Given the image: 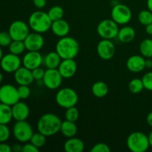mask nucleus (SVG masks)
Returning a JSON list of instances; mask_svg holds the SVG:
<instances>
[{"label":"nucleus","instance_id":"nucleus-16","mask_svg":"<svg viewBox=\"0 0 152 152\" xmlns=\"http://www.w3.org/2000/svg\"><path fill=\"white\" fill-rule=\"evenodd\" d=\"M57 69L63 78L69 79L77 73V65L74 59H65L61 61Z\"/></svg>","mask_w":152,"mask_h":152},{"label":"nucleus","instance_id":"nucleus-26","mask_svg":"<svg viewBox=\"0 0 152 152\" xmlns=\"http://www.w3.org/2000/svg\"><path fill=\"white\" fill-rule=\"evenodd\" d=\"M92 94L99 98L104 97L108 93V86L102 81H97L93 84L91 87Z\"/></svg>","mask_w":152,"mask_h":152},{"label":"nucleus","instance_id":"nucleus-34","mask_svg":"<svg viewBox=\"0 0 152 152\" xmlns=\"http://www.w3.org/2000/svg\"><path fill=\"white\" fill-rule=\"evenodd\" d=\"M13 41L9 32L7 31H1L0 32V46L3 47H8L11 42Z\"/></svg>","mask_w":152,"mask_h":152},{"label":"nucleus","instance_id":"nucleus-21","mask_svg":"<svg viewBox=\"0 0 152 152\" xmlns=\"http://www.w3.org/2000/svg\"><path fill=\"white\" fill-rule=\"evenodd\" d=\"M64 149L67 152H82L85 149V144L82 140L77 137L68 138L64 144Z\"/></svg>","mask_w":152,"mask_h":152},{"label":"nucleus","instance_id":"nucleus-46","mask_svg":"<svg viewBox=\"0 0 152 152\" xmlns=\"http://www.w3.org/2000/svg\"><path fill=\"white\" fill-rule=\"evenodd\" d=\"M145 68H152V59H151V58H148L147 59H145Z\"/></svg>","mask_w":152,"mask_h":152},{"label":"nucleus","instance_id":"nucleus-37","mask_svg":"<svg viewBox=\"0 0 152 152\" xmlns=\"http://www.w3.org/2000/svg\"><path fill=\"white\" fill-rule=\"evenodd\" d=\"M144 88L152 91V71L146 73L142 78Z\"/></svg>","mask_w":152,"mask_h":152},{"label":"nucleus","instance_id":"nucleus-13","mask_svg":"<svg viewBox=\"0 0 152 152\" xmlns=\"http://www.w3.org/2000/svg\"><path fill=\"white\" fill-rule=\"evenodd\" d=\"M115 45L111 39H103L101 40L96 47V52L99 57L104 60H109L115 54Z\"/></svg>","mask_w":152,"mask_h":152},{"label":"nucleus","instance_id":"nucleus-32","mask_svg":"<svg viewBox=\"0 0 152 152\" xmlns=\"http://www.w3.org/2000/svg\"><path fill=\"white\" fill-rule=\"evenodd\" d=\"M138 21L145 26L152 23V12L148 9L140 11L138 14Z\"/></svg>","mask_w":152,"mask_h":152},{"label":"nucleus","instance_id":"nucleus-8","mask_svg":"<svg viewBox=\"0 0 152 152\" xmlns=\"http://www.w3.org/2000/svg\"><path fill=\"white\" fill-rule=\"evenodd\" d=\"M20 100L17 88L10 84L0 87V102L12 106Z\"/></svg>","mask_w":152,"mask_h":152},{"label":"nucleus","instance_id":"nucleus-7","mask_svg":"<svg viewBox=\"0 0 152 152\" xmlns=\"http://www.w3.org/2000/svg\"><path fill=\"white\" fill-rule=\"evenodd\" d=\"M13 134L20 142H28L34 134L33 128L26 120L16 121L13 126Z\"/></svg>","mask_w":152,"mask_h":152},{"label":"nucleus","instance_id":"nucleus-17","mask_svg":"<svg viewBox=\"0 0 152 152\" xmlns=\"http://www.w3.org/2000/svg\"><path fill=\"white\" fill-rule=\"evenodd\" d=\"M14 80L19 86H30L34 81L32 71L24 66L15 71Z\"/></svg>","mask_w":152,"mask_h":152},{"label":"nucleus","instance_id":"nucleus-23","mask_svg":"<svg viewBox=\"0 0 152 152\" xmlns=\"http://www.w3.org/2000/svg\"><path fill=\"white\" fill-rule=\"evenodd\" d=\"M135 36L136 32L132 27L124 26L119 30L117 37L121 42L129 43L134 39Z\"/></svg>","mask_w":152,"mask_h":152},{"label":"nucleus","instance_id":"nucleus-22","mask_svg":"<svg viewBox=\"0 0 152 152\" xmlns=\"http://www.w3.org/2000/svg\"><path fill=\"white\" fill-rule=\"evenodd\" d=\"M61 61H62V58L56 50L50 52L43 57V63L45 66L48 69L58 68Z\"/></svg>","mask_w":152,"mask_h":152},{"label":"nucleus","instance_id":"nucleus-33","mask_svg":"<svg viewBox=\"0 0 152 152\" xmlns=\"http://www.w3.org/2000/svg\"><path fill=\"white\" fill-rule=\"evenodd\" d=\"M79 111L75 106L71 107L66 109L65 117V120L71 122H76L79 118Z\"/></svg>","mask_w":152,"mask_h":152},{"label":"nucleus","instance_id":"nucleus-6","mask_svg":"<svg viewBox=\"0 0 152 152\" xmlns=\"http://www.w3.org/2000/svg\"><path fill=\"white\" fill-rule=\"evenodd\" d=\"M119 30L118 24L112 19H107L101 21L96 28L98 35L105 39H112L117 37Z\"/></svg>","mask_w":152,"mask_h":152},{"label":"nucleus","instance_id":"nucleus-40","mask_svg":"<svg viewBox=\"0 0 152 152\" xmlns=\"http://www.w3.org/2000/svg\"><path fill=\"white\" fill-rule=\"evenodd\" d=\"M39 150V148L35 146L31 142H25V145H22V152H38Z\"/></svg>","mask_w":152,"mask_h":152},{"label":"nucleus","instance_id":"nucleus-35","mask_svg":"<svg viewBox=\"0 0 152 152\" xmlns=\"http://www.w3.org/2000/svg\"><path fill=\"white\" fill-rule=\"evenodd\" d=\"M10 131L6 124H0V142H6L10 138Z\"/></svg>","mask_w":152,"mask_h":152},{"label":"nucleus","instance_id":"nucleus-5","mask_svg":"<svg viewBox=\"0 0 152 152\" xmlns=\"http://www.w3.org/2000/svg\"><path fill=\"white\" fill-rule=\"evenodd\" d=\"M56 102L60 107L68 108L75 106L78 102V94L74 89L65 87L60 89L56 94Z\"/></svg>","mask_w":152,"mask_h":152},{"label":"nucleus","instance_id":"nucleus-47","mask_svg":"<svg viewBox=\"0 0 152 152\" xmlns=\"http://www.w3.org/2000/svg\"><path fill=\"white\" fill-rule=\"evenodd\" d=\"M147 7L148 10L152 12V0H147Z\"/></svg>","mask_w":152,"mask_h":152},{"label":"nucleus","instance_id":"nucleus-19","mask_svg":"<svg viewBox=\"0 0 152 152\" xmlns=\"http://www.w3.org/2000/svg\"><path fill=\"white\" fill-rule=\"evenodd\" d=\"M126 67L133 73H139L145 68V59L140 55H133L128 59Z\"/></svg>","mask_w":152,"mask_h":152},{"label":"nucleus","instance_id":"nucleus-28","mask_svg":"<svg viewBox=\"0 0 152 152\" xmlns=\"http://www.w3.org/2000/svg\"><path fill=\"white\" fill-rule=\"evenodd\" d=\"M8 48L10 53L18 55V56L22 54L26 50L24 41H19V40H13Z\"/></svg>","mask_w":152,"mask_h":152},{"label":"nucleus","instance_id":"nucleus-27","mask_svg":"<svg viewBox=\"0 0 152 152\" xmlns=\"http://www.w3.org/2000/svg\"><path fill=\"white\" fill-rule=\"evenodd\" d=\"M140 52L145 58L152 57V39H145L140 44Z\"/></svg>","mask_w":152,"mask_h":152},{"label":"nucleus","instance_id":"nucleus-43","mask_svg":"<svg viewBox=\"0 0 152 152\" xmlns=\"http://www.w3.org/2000/svg\"><path fill=\"white\" fill-rule=\"evenodd\" d=\"M11 148H12V151H14V152L22 151V145H21L20 144H18V143L14 144V145H12Z\"/></svg>","mask_w":152,"mask_h":152},{"label":"nucleus","instance_id":"nucleus-9","mask_svg":"<svg viewBox=\"0 0 152 152\" xmlns=\"http://www.w3.org/2000/svg\"><path fill=\"white\" fill-rule=\"evenodd\" d=\"M132 18V12L127 5L117 4L111 10V19L118 25H126Z\"/></svg>","mask_w":152,"mask_h":152},{"label":"nucleus","instance_id":"nucleus-49","mask_svg":"<svg viewBox=\"0 0 152 152\" xmlns=\"http://www.w3.org/2000/svg\"><path fill=\"white\" fill-rule=\"evenodd\" d=\"M3 56H4V55H3L2 49H1V46H0V61H1V58H2Z\"/></svg>","mask_w":152,"mask_h":152},{"label":"nucleus","instance_id":"nucleus-1","mask_svg":"<svg viewBox=\"0 0 152 152\" xmlns=\"http://www.w3.org/2000/svg\"><path fill=\"white\" fill-rule=\"evenodd\" d=\"M62 120L57 115L51 113L45 114L39 119L37 123L38 132L46 137L55 135L60 132Z\"/></svg>","mask_w":152,"mask_h":152},{"label":"nucleus","instance_id":"nucleus-3","mask_svg":"<svg viewBox=\"0 0 152 152\" xmlns=\"http://www.w3.org/2000/svg\"><path fill=\"white\" fill-rule=\"evenodd\" d=\"M52 20L48 13L37 10L31 14L28 19V25L34 32L43 34L51 28Z\"/></svg>","mask_w":152,"mask_h":152},{"label":"nucleus","instance_id":"nucleus-11","mask_svg":"<svg viewBox=\"0 0 152 152\" xmlns=\"http://www.w3.org/2000/svg\"><path fill=\"white\" fill-rule=\"evenodd\" d=\"M62 79L63 77H62L57 68H53V69L47 68L45 72L42 82L45 86L48 89L56 90L59 88V87H60L62 85Z\"/></svg>","mask_w":152,"mask_h":152},{"label":"nucleus","instance_id":"nucleus-14","mask_svg":"<svg viewBox=\"0 0 152 152\" xmlns=\"http://www.w3.org/2000/svg\"><path fill=\"white\" fill-rule=\"evenodd\" d=\"M26 50L28 51H39L45 44L44 37L41 34L37 32L30 33L24 40Z\"/></svg>","mask_w":152,"mask_h":152},{"label":"nucleus","instance_id":"nucleus-31","mask_svg":"<svg viewBox=\"0 0 152 152\" xmlns=\"http://www.w3.org/2000/svg\"><path fill=\"white\" fill-rule=\"evenodd\" d=\"M30 142L34 144L37 148H40L44 146V145L45 144L46 136H45L44 134L39 132L37 133H34L31 140H30Z\"/></svg>","mask_w":152,"mask_h":152},{"label":"nucleus","instance_id":"nucleus-29","mask_svg":"<svg viewBox=\"0 0 152 152\" xmlns=\"http://www.w3.org/2000/svg\"><path fill=\"white\" fill-rule=\"evenodd\" d=\"M48 14L49 17L52 20V22H54V21L59 20V19L63 18L64 10L60 6H53V7L49 9Z\"/></svg>","mask_w":152,"mask_h":152},{"label":"nucleus","instance_id":"nucleus-4","mask_svg":"<svg viewBox=\"0 0 152 152\" xmlns=\"http://www.w3.org/2000/svg\"><path fill=\"white\" fill-rule=\"evenodd\" d=\"M127 147L132 152H145L150 147L148 137L140 132L131 134L126 141Z\"/></svg>","mask_w":152,"mask_h":152},{"label":"nucleus","instance_id":"nucleus-50","mask_svg":"<svg viewBox=\"0 0 152 152\" xmlns=\"http://www.w3.org/2000/svg\"><path fill=\"white\" fill-rule=\"evenodd\" d=\"M3 79H4V77H3L2 73L0 72V83L3 81Z\"/></svg>","mask_w":152,"mask_h":152},{"label":"nucleus","instance_id":"nucleus-39","mask_svg":"<svg viewBox=\"0 0 152 152\" xmlns=\"http://www.w3.org/2000/svg\"><path fill=\"white\" fill-rule=\"evenodd\" d=\"M45 71L43 70L41 67H38V68L32 70V74L34 80H42L45 75Z\"/></svg>","mask_w":152,"mask_h":152},{"label":"nucleus","instance_id":"nucleus-41","mask_svg":"<svg viewBox=\"0 0 152 152\" xmlns=\"http://www.w3.org/2000/svg\"><path fill=\"white\" fill-rule=\"evenodd\" d=\"M32 1L34 3V5L38 9H42L45 7L46 5V3H47L46 0H32Z\"/></svg>","mask_w":152,"mask_h":152},{"label":"nucleus","instance_id":"nucleus-24","mask_svg":"<svg viewBox=\"0 0 152 152\" xmlns=\"http://www.w3.org/2000/svg\"><path fill=\"white\" fill-rule=\"evenodd\" d=\"M60 132L64 137L67 138H71L75 137L77 133V126L75 122L68 121L65 120L62 122Z\"/></svg>","mask_w":152,"mask_h":152},{"label":"nucleus","instance_id":"nucleus-12","mask_svg":"<svg viewBox=\"0 0 152 152\" xmlns=\"http://www.w3.org/2000/svg\"><path fill=\"white\" fill-rule=\"evenodd\" d=\"M22 62L18 55L7 53L4 55L0 61L1 69L6 73H14L21 67Z\"/></svg>","mask_w":152,"mask_h":152},{"label":"nucleus","instance_id":"nucleus-48","mask_svg":"<svg viewBox=\"0 0 152 152\" xmlns=\"http://www.w3.org/2000/svg\"><path fill=\"white\" fill-rule=\"evenodd\" d=\"M148 140H149V144H150V146L152 148V131L149 133V134L148 135Z\"/></svg>","mask_w":152,"mask_h":152},{"label":"nucleus","instance_id":"nucleus-51","mask_svg":"<svg viewBox=\"0 0 152 152\" xmlns=\"http://www.w3.org/2000/svg\"><path fill=\"white\" fill-rule=\"evenodd\" d=\"M0 27H1V23H0Z\"/></svg>","mask_w":152,"mask_h":152},{"label":"nucleus","instance_id":"nucleus-20","mask_svg":"<svg viewBox=\"0 0 152 152\" xmlns=\"http://www.w3.org/2000/svg\"><path fill=\"white\" fill-rule=\"evenodd\" d=\"M51 31L54 35L60 38L68 36L70 32V25L66 20L63 19L52 22Z\"/></svg>","mask_w":152,"mask_h":152},{"label":"nucleus","instance_id":"nucleus-42","mask_svg":"<svg viewBox=\"0 0 152 152\" xmlns=\"http://www.w3.org/2000/svg\"><path fill=\"white\" fill-rule=\"evenodd\" d=\"M11 146L8 144L5 143V142H0V152H11Z\"/></svg>","mask_w":152,"mask_h":152},{"label":"nucleus","instance_id":"nucleus-44","mask_svg":"<svg viewBox=\"0 0 152 152\" xmlns=\"http://www.w3.org/2000/svg\"><path fill=\"white\" fill-rule=\"evenodd\" d=\"M146 121L147 123L148 124V126H150L152 127V111L150 113H148V114L146 117Z\"/></svg>","mask_w":152,"mask_h":152},{"label":"nucleus","instance_id":"nucleus-2","mask_svg":"<svg viewBox=\"0 0 152 152\" xmlns=\"http://www.w3.org/2000/svg\"><path fill=\"white\" fill-rule=\"evenodd\" d=\"M80 50V45L76 39L71 37H62L56 45V51L62 59H74Z\"/></svg>","mask_w":152,"mask_h":152},{"label":"nucleus","instance_id":"nucleus-25","mask_svg":"<svg viewBox=\"0 0 152 152\" xmlns=\"http://www.w3.org/2000/svg\"><path fill=\"white\" fill-rule=\"evenodd\" d=\"M13 119L12 108L10 105L0 102V124L7 125Z\"/></svg>","mask_w":152,"mask_h":152},{"label":"nucleus","instance_id":"nucleus-36","mask_svg":"<svg viewBox=\"0 0 152 152\" xmlns=\"http://www.w3.org/2000/svg\"><path fill=\"white\" fill-rule=\"evenodd\" d=\"M18 93L20 99H26L31 95V89L29 86H19L17 88Z\"/></svg>","mask_w":152,"mask_h":152},{"label":"nucleus","instance_id":"nucleus-30","mask_svg":"<svg viewBox=\"0 0 152 152\" xmlns=\"http://www.w3.org/2000/svg\"><path fill=\"white\" fill-rule=\"evenodd\" d=\"M129 89L132 94H134L140 93L144 89V86L142 80L135 78L131 80L129 84Z\"/></svg>","mask_w":152,"mask_h":152},{"label":"nucleus","instance_id":"nucleus-10","mask_svg":"<svg viewBox=\"0 0 152 152\" xmlns=\"http://www.w3.org/2000/svg\"><path fill=\"white\" fill-rule=\"evenodd\" d=\"M30 27L26 22L22 20H16L10 24L8 32L13 40L24 41L30 34Z\"/></svg>","mask_w":152,"mask_h":152},{"label":"nucleus","instance_id":"nucleus-15","mask_svg":"<svg viewBox=\"0 0 152 152\" xmlns=\"http://www.w3.org/2000/svg\"><path fill=\"white\" fill-rule=\"evenodd\" d=\"M23 66L30 70H34L41 66L43 63V56L39 51H28L22 59Z\"/></svg>","mask_w":152,"mask_h":152},{"label":"nucleus","instance_id":"nucleus-45","mask_svg":"<svg viewBox=\"0 0 152 152\" xmlns=\"http://www.w3.org/2000/svg\"><path fill=\"white\" fill-rule=\"evenodd\" d=\"M145 32L149 35H152V23L145 26Z\"/></svg>","mask_w":152,"mask_h":152},{"label":"nucleus","instance_id":"nucleus-18","mask_svg":"<svg viewBox=\"0 0 152 152\" xmlns=\"http://www.w3.org/2000/svg\"><path fill=\"white\" fill-rule=\"evenodd\" d=\"M13 119L16 121L26 120L30 114V108L25 102L19 101L11 106Z\"/></svg>","mask_w":152,"mask_h":152},{"label":"nucleus","instance_id":"nucleus-38","mask_svg":"<svg viewBox=\"0 0 152 152\" xmlns=\"http://www.w3.org/2000/svg\"><path fill=\"white\" fill-rule=\"evenodd\" d=\"M109 146L107 144L103 143V142H99V143L96 144L92 147L91 149V152H110Z\"/></svg>","mask_w":152,"mask_h":152}]
</instances>
